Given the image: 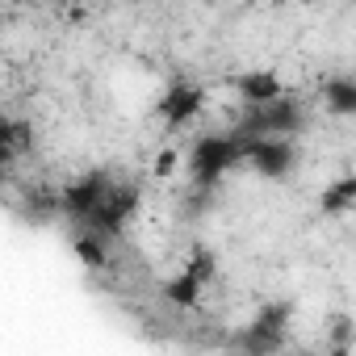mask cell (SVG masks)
Returning a JSON list of instances; mask_svg holds the SVG:
<instances>
[{
	"label": "cell",
	"instance_id": "obj_1",
	"mask_svg": "<svg viewBox=\"0 0 356 356\" xmlns=\"http://www.w3.org/2000/svg\"><path fill=\"white\" fill-rule=\"evenodd\" d=\"M302 122H306V109L293 97H277L268 105H243L231 134L243 138V143H256V138H289V134L302 130Z\"/></svg>",
	"mask_w": 356,
	"mask_h": 356
},
{
	"label": "cell",
	"instance_id": "obj_2",
	"mask_svg": "<svg viewBox=\"0 0 356 356\" xmlns=\"http://www.w3.org/2000/svg\"><path fill=\"white\" fill-rule=\"evenodd\" d=\"M239 159H248L243 138H235V134H202L193 143V151H189V176H193V185L202 193H210Z\"/></svg>",
	"mask_w": 356,
	"mask_h": 356
},
{
	"label": "cell",
	"instance_id": "obj_3",
	"mask_svg": "<svg viewBox=\"0 0 356 356\" xmlns=\"http://www.w3.org/2000/svg\"><path fill=\"white\" fill-rule=\"evenodd\" d=\"M289 318H293L289 302H264L256 310V318L243 331H235L231 348L239 356H277L281 343H285V335H289Z\"/></svg>",
	"mask_w": 356,
	"mask_h": 356
},
{
	"label": "cell",
	"instance_id": "obj_4",
	"mask_svg": "<svg viewBox=\"0 0 356 356\" xmlns=\"http://www.w3.org/2000/svg\"><path fill=\"white\" fill-rule=\"evenodd\" d=\"M109 193H113L109 172H105V168H97V172L80 176V181H72V185L59 193V210H63L67 218H76L80 227H88V222L97 218V210L105 206V197H109Z\"/></svg>",
	"mask_w": 356,
	"mask_h": 356
},
{
	"label": "cell",
	"instance_id": "obj_5",
	"mask_svg": "<svg viewBox=\"0 0 356 356\" xmlns=\"http://www.w3.org/2000/svg\"><path fill=\"white\" fill-rule=\"evenodd\" d=\"M134 210H138V185H113V193L105 197V206L97 210V218L84 231H92L101 239H113V235H122V227L130 222Z\"/></svg>",
	"mask_w": 356,
	"mask_h": 356
},
{
	"label": "cell",
	"instance_id": "obj_6",
	"mask_svg": "<svg viewBox=\"0 0 356 356\" xmlns=\"http://www.w3.org/2000/svg\"><path fill=\"white\" fill-rule=\"evenodd\" d=\"M248 163L260 176H268V181H285L298 163V147L289 138H256V143H248Z\"/></svg>",
	"mask_w": 356,
	"mask_h": 356
},
{
	"label": "cell",
	"instance_id": "obj_7",
	"mask_svg": "<svg viewBox=\"0 0 356 356\" xmlns=\"http://www.w3.org/2000/svg\"><path fill=\"white\" fill-rule=\"evenodd\" d=\"M202 105H206V92L202 88H193V84H172L163 92V101H159V118L168 126H189L202 113Z\"/></svg>",
	"mask_w": 356,
	"mask_h": 356
},
{
	"label": "cell",
	"instance_id": "obj_8",
	"mask_svg": "<svg viewBox=\"0 0 356 356\" xmlns=\"http://www.w3.org/2000/svg\"><path fill=\"white\" fill-rule=\"evenodd\" d=\"M235 92H239L243 105H268V101L285 97L281 80L273 72H243V76H235Z\"/></svg>",
	"mask_w": 356,
	"mask_h": 356
},
{
	"label": "cell",
	"instance_id": "obj_9",
	"mask_svg": "<svg viewBox=\"0 0 356 356\" xmlns=\"http://www.w3.org/2000/svg\"><path fill=\"white\" fill-rule=\"evenodd\" d=\"M323 105L335 113V118H352L356 113V80L352 76H331L323 84Z\"/></svg>",
	"mask_w": 356,
	"mask_h": 356
},
{
	"label": "cell",
	"instance_id": "obj_10",
	"mask_svg": "<svg viewBox=\"0 0 356 356\" xmlns=\"http://www.w3.org/2000/svg\"><path fill=\"white\" fill-rule=\"evenodd\" d=\"M202 281L189 273V268H181L172 281H163V302H172V306H181V310H189V306H197L202 302Z\"/></svg>",
	"mask_w": 356,
	"mask_h": 356
},
{
	"label": "cell",
	"instance_id": "obj_11",
	"mask_svg": "<svg viewBox=\"0 0 356 356\" xmlns=\"http://www.w3.org/2000/svg\"><path fill=\"white\" fill-rule=\"evenodd\" d=\"M356 206V176L348 172V176H339V181H331L327 189H323V197H318V210L323 214H343V210H352Z\"/></svg>",
	"mask_w": 356,
	"mask_h": 356
},
{
	"label": "cell",
	"instance_id": "obj_12",
	"mask_svg": "<svg viewBox=\"0 0 356 356\" xmlns=\"http://www.w3.org/2000/svg\"><path fill=\"white\" fill-rule=\"evenodd\" d=\"M34 143V126L30 122H17V118H5L0 122V155L13 159L17 151H26Z\"/></svg>",
	"mask_w": 356,
	"mask_h": 356
},
{
	"label": "cell",
	"instance_id": "obj_13",
	"mask_svg": "<svg viewBox=\"0 0 356 356\" xmlns=\"http://www.w3.org/2000/svg\"><path fill=\"white\" fill-rule=\"evenodd\" d=\"M76 256H80L88 268H105V260H109L105 239H101V235H92V231H80V235H76Z\"/></svg>",
	"mask_w": 356,
	"mask_h": 356
},
{
	"label": "cell",
	"instance_id": "obj_14",
	"mask_svg": "<svg viewBox=\"0 0 356 356\" xmlns=\"http://www.w3.org/2000/svg\"><path fill=\"white\" fill-rule=\"evenodd\" d=\"M352 339H356V323H352L348 314H331V323H327V343H331V348H352Z\"/></svg>",
	"mask_w": 356,
	"mask_h": 356
},
{
	"label": "cell",
	"instance_id": "obj_15",
	"mask_svg": "<svg viewBox=\"0 0 356 356\" xmlns=\"http://www.w3.org/2000/svg\"><path fill=\"white\" fill-rule=\"evenodd\" d=\"M185 268H189V273H193V277L206 285V281H214V273H218V260H214V252H210V248H193V256H189V264H185Z\"/></svg>",
	"mask_w": 356,
	"mask_h": 356
},
{
	"label": "cell",
	"instance_id": "obj_16",
	"mask_svg": "<svg viewBox=\"0 0 356 356\" xmlns=\"http://www.w3.org/2000/svg\"><path fill=\"white\" fill-rule=\"evenodd\" d=\"M172 168H176V151H159V155H155V172H159V176H168Z\"/></svg>",
	"mask_w": 356,
	"mask_h": 356
},
{
	"label": "cell",
	"instance_id": "obj_17",
	"mask_svg": "<svg viewBox=\"0 0 356 356\" xmlns=\"http://www.w3.org/2000/svg\"><path fill=\"white\" fill-rule=\"evenodd\" d=\"M327 356H352V348H327Z\"/></svg>",
	"mask_w": 356,
	"mask_h": 356
},
{
	"label": "cell",
	"instance_id": "obj_18",
	"mask_svg": "<svg viewBox=\"0 0 356 356\" xmlns=\"http://www.w3.org/2000/svg\"><path fill=\"white\" fill-rule=\"evenodd\" d=\"M293 356H314V352H293Z\"/></svg>",
	"mask_w": 356,
	"mask_h": 356
}]
</instances>
